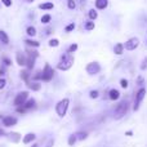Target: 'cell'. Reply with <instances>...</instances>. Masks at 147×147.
<instances>
[{"label":"cell","mask_w":147,"mask_h":147,"mask_svg":"<svg viewBox=\"0 0 147 147\" xmlns=\"http://www.w3.org/2000/svg\"><path fill=\"white\" fill-rule=\"evenodd\" d=\"M40 22L43 23V25H49V23L52 22V16L51 14H43L41 16V18H40Z\"/></svg>","instance_id":"cell-26"},{"label":"cell","mask_w":147,"mask_h":147,"mask_svg":"<svg viewBox=\"0 0 147 147\" xmlns=\"http://www.w3.org/2000/svg\"><path fill=\"white\" fill-rule=\"evenodd\" d=\"M74 63H75L74 54H69V53L62 54L59 62L57 63V70H59V71H69L74 66Z\"/></svg>","instance_id":"cell-1"},{"label":"cell","mask_w":147,"mask_h":147,"mask_svg":"<svg viewBox=\"0 0 147 147\" xmlns=\"http://www.w3.org/2000/svg\"><path fill=\"white\" fill-rule=\"evenodd\" d=\"M38 8H39L40 10H45V12H49V10L54 9V3H52V1H44V3H41V4H39Z\"/></svg>","instance_id":"cell-15"},{"label":"cell","mask_w":147,"mask_h":147,"mask_svg":"<svg viewBox=\"0 0 147 147\" xmlns=\"http://www.w3.org/2000/svg\"><path fill=\"white\" fill-rule=\"evenodd\" d=\"M9 35L5 32L4 30H0V43L4 44V45H8L9 44Z\"/></svg>","instance_id":"cell-22"},{"label":"cell","mask_w":147,"mask_h":147,"mask_svg":"<svg viewBox=\"0 0 147 147\" xmlns=\"http://www.w3.org/2000/svg\"><path fill=\"white\" fill-rule=\"evenodd\" d=\"M1 63L4 65L5 67H10L12 66V59H10L9 57H7V56H3L1 57Z\"/></svg>","instance_id":"cell-30"},{"label":"cell","mask_w":147,"mask_h":147,"mask_svg":"<svg viewBox=\"0 0 147 147\" xmlns=\"http://www.w3.org/2000/svg\"><path fill=\"white\" fill-rule=\"evenodd\" d=\"M75 136L78 138V141H84L88 138V133L83 132V130H79V132H75Z\"/></svg>","instance_id":"cell-27"},{"label":"cell","mask_w":147,"mask_h":147,"mask_svg":"<svg viewBox=\"0 0 147 147\" xmlns=\"http://www.w3.org/2000/svg\"><path fill=\"white\" fill-rule=\"evenodd\" d=\"M109 7V0H96L94 1V8L97 10H105Z\"/></svg>","instance_id":"cell-13"},{"label":"cell","mask_w":147,"mask_h":147,"mask_svg":"<svg viewBox=\"0 0 147 147\" xmlns=\"http://www.w3.org/2000/svg\"><path fill=\"white\" fill-rule=\"evenodd\" d=\"M20 78L22 79V80L26 83V85H27V84L31 81V71L25 67V69H22L20 71Z\"/></svg>","instance_id":"cell-11"},{"label":"cell","mask_w":147,"mask_h":147,"mask_svg":"<svg viewBox=\"0 0 147 147\" xmlns=\"http://www.w3.org/2000/svg\"><path fill=\"white\" fill-rule=\"evenodd\" d=\"M26 59H27L26 53H23V52H16V62H17L18 66L26 67Z\"/></svg>","instance_id":"cell-10"},{"label":"cell","mask_w":147,"mask_h":147,"mask_svg":"<svg viewBox=\"0 0 147 147\" xmlns=\"http://www.w3.org/2000/svg\"><path fill=\"white\" fill-rule=\"evenodd\" d=\"M147 94V90L145 86H141L140 89L137 90V93H136V97H134V105H133V110L134 111H138L141 107V103H142V101L145 99Z\"/></svg>","instance_id":"cell-4"},{"label":"cell","mask_w":147,"mask_h":147,"mask_svg":"<svg viewBox=\"0 0 147 147\" xmlns=\"http://www.w3.org/2000/svg\"><path fill=\"white\" fill-rule=\"evenodd\" d=\"M31 145H32V146H31V147H39V143H36V142L31 143Z\"/></svg>","instance_id":"cell-46"},{"label":"cell","mask_w":147,"mask_h":147,"mask_svg":"<svg viewBox=\"0 0 147 147\" xmlns=\"http://www.w3.org/2000/svg\"><path fill=\"white\" fill-rule=\"evenodd\" d=\"M18 119L16 116H12V115H8V116H4L1 119V124L4 125V128H13L14 125H17Z\"/></svg>","instance_id":"cell-9"},{"label":"cell","mask_w":147,"mask_h":147,"mask_svg":"<svg viewBox=\"0 0 147 147\" xmlns=\"http://www.w3.org/2000/svg\"><path fill=\"white\" fill-rule=\"evenodd\" d=\"M5 66H0V78H3V76L5 75Z\"/></svg>","instance_id":"cell-42"},{"label":"cell","mask_w":147,"mask_h":147,"mask_svg":"<svg viewBox=\"0 0 147 147\" xmlns=\"http://www.w3.org/2000/svg\"><path fill=\"white\" fill-rule=\"evenodd\" d=\"M41 75H43V71H41V70H36L35 74H31V80L41 81Z\"/></svg>","instance_id":"cell-25"},{"label":"cell","mask_w":147,"mask_h":147,"mask_svg":"<svg viewBox=\"0 0 147 147\" xmlns=\"http://www.w3.org/2000/svg\"><path fill=\"white\" fill-rule=\"evenodd\" d=\"M120 86H121L123 89H128V86H129V81H128L127 79H120Z\"/></svg>","instance_id":"cell-36"},{"label":"cell","mask_w":147,"mask_h":147,"mask_svg":"<svg viewBox=\"0 0 147 147\" xmlns=\"http://www.w3.org/2000/svg\"><path fill=\"white\" fill-rule=\"evenodd\" d=\"M67 8L70 10H74L76 8V0H67Z\"/></svg>","instance_id":"cell-34"},{"label":"cell","mask_w":147,"mask_h":147,"mask_svg":"<svg viewBox=\"0 0 147 147\" xmlns=\"http://www.w3.org/2000/svg\"><path fill=\"white\" fill-rule=\"evenodd\" d=\"M35 106H36V101L34 98H28L27 101L25 102V105H23V109L26 110V111H30V110H32V109H35Z\"/></svg>","instance_id":"cell-18"},{"label":"cell","mask_w":147,"mask_h":147,"mask_svg":"<svg viewBox=\"0 0 147 147\" xmlns=\"http://www.w3.org/2000/svg\"><path fill=\"white\" fill-rule=\"evenodd\" d=\"M89 98H92V99L99 98V90H97V89H92V90L89 92Z\"/></svg>","instance_id":"cell-32"},{"label":"cell","mask_w":147,"mask_h":147,"mask_svg":"<svg viewBox=\"0 0 147 147\" xmlns=\"http://www.w3.org/2000/svg\"><path fill=\"white\" fill-rule=\"evenodd\" d=\"M26 1H27V3H30V4H31V3H34V1H35V0H26Z\"/></svg>","instance_id":"cell-47"},{"label":"cell","mask_w":147,"mask_h":147,"mask_svg":"<svg viewBox=\"0 0 147 147\" xmlns=\"http://www.w3.org/2000/svg\"><path fill=\"white\" fill-rule=\"evenodd\" d=\"M59 40L58 39H56V38H52V39H49V41H48V45L51 47V48H57V47H59Z\"/></svg>","instance_id":"cell-29"},{"label":"cell","mask_w":147,"mask_h":147,"mask_svg":"<svg viewBox=\"0 0 147 147\" xmlns=\"http://www.w3.org/2000/svg\"><path fill=\"white\" fill-rule=\"evenodd\" d=\"M101 70H102L101 65H99V62H97V61L89 62V63L85 66V72L88 74V75H90V76L98 75V74L101 72Z\"/></svg>","instance_id":"cell-8"},{"label":"cell","mask_w":147,"mask_h":147,"mask_svg":"<svg viewBox=\"0 0 147 147\" xmlns=\"http://www.w3.org/2000/svg\"><path fill=\"white\" fill-rule=\"evenodd\" d=\"M136 84H137L138 86H142L143 84H145V78H143L142 75H138L137 76V80H136Z\"/></svg>","instance_id":"cell-35"},{"label":"cell","mask_w":147,"mask_h":147,"mask_svg":"<svg viewBox=\"0 0 147 147\" xmlns=\"http://www.w3.org/2000/svg\"><path fill=\"white\" fill-rule=\"evenodd\" d=\"M76 142H78V138H76L75 133H72L71 136H69V138H67V145H69L70 147H72Z\"/></svg>","instance_id":"cell-28"},{"label":"cell","mask_w":147,"mask_h":147,"mask_svg":"<svg viewBox=\"0 0 147 147\" xmlns=\"http://www.w3.org/2000/svg\"><path fill=\"white\" fill-rule=\"evenodd\" d=\"M54 143H56V140H54V138H49L48 142L45 143V146H44V147H53Z\"/></svg>","instance_id":"cell-39"},{"label":"cell","mask_w":147,"mask_h":147,"mask_svg":"<svg viewBox=\"0 0 147 147\" xmlns=\"http://www.w3.org/2000/svg\"><path fill=\"white\" fill-rule=\"evenodd\" d=\"M78 48H79V44L78 43H72L71 45L67 48V53H69V54H74L76 51H78Z\"/></svg>","instance_id":"cell-31"},{"label":"cell","mask_w":147,"mask_h":147,"mask_svg":"<svg viewBox=\"0 0 147 147\" xmlns=\"http://www.w3.org/2000/svg\"><path fill=\"white\" fill-rule=\"evenodd\" d=\"M16 109H17V112H18V114H22V115H23V114H26V112H27L25 109H23L22 106H20V107H16Z\"/></svg>","instance_id":"cell-40"},{"label":"cell","mask_w":147,"mask_h":147,"mask_svg":"<svg viewBox=\"0 0 147 147\" xmlns=\"http://www.w3.org/2000/svg\"><path fill=\"white\" fill-rule=\"evenodd\" d=\"M88 18L90 21H96L97 18H98V10L96 9V8H93V9H89L88 12Z\"/></svg>","instance_id":"cell-24"},{"label":"cell","mask_w":147,"mask_h":147,"mask_svg":"<svg viewBox=\"0 0 147 147\" xmlns=\"http://www.w3.org/2000/svg\"><path fill=\"white\" fill-rule=\"evenodd\" d=\"M143 65H141V70H146L147 69V57L145 59H143V62H142Z\"/></svg>","instance_id":"cell-41"},{"label":"cell","mask_w":147,"mask_h":147,"mask_svg":"<svg viewBox=\"0 0 147 147\" xmlns=\"http://www.w3.org/2000/svg\"><path fill=\"white\" fill-rule=\"evenodd\" d=\"M0 1H1V4L4 5V7H7V8H10L13 5L12 0H0Z\"/></svg>","instance_id":"cell-37"},{"label":"cell","mask_w":147,"mask_h":147,"mask_svg":"<svg viewBox=\"0 0 147 147\" xmlns=\"http://www.w3.org/2000/svg\"><path fill=\"white\" fill-rule=\"evenodd\" d=\"M125 136H127V137H132V136H133V130H127V132H125Z\"/></svg>","instance_id":"cell-44"},{"label":"cell","mask_w":147,"mask_h":147,"mask_svg":"<svg viewBox=\"0 0 147 147\" xmlns=\"http://www.w3.org/2000/svg\"><path fill=\"white\" fill-rule=\"evenodd\" d=\"M43 71V75H41V81L44 83H51L54 78V69L51 66L49 63L44 65V69L41 70Z\"/></svg>","instance_id":"cell-5"},{"label":"cell","mask_w":147,"mask_h":147,"mask_svg":"<svg viewBox=\"0 0 147 147\" xmlns=\"http://www.w3.org/2000/svg\"><path fill=\"white\" fill-rule=\"evenodd\" d=\"M25 44H26V47L27 48H39L40 47V43H39L38 40H34V39H31V38H28V39H26L25 40Z\"/></svg>","instance_id":"cell-19"},{"label":"cell","mask_w":147,"mask_h":147,"mask_svg":"<svg viewBox=\"0 0 147 147\" xmlns=\"http://www.w3.org/2000/svg\"><path fill=\"white\" fill-rule=\"evenodd\" d=\"M28 96H30L28 90H22V92H20L18 94H16L14 99H13V106H14V107L23 106V105H25V102L30 98Z\"/></svg>","instance_id":"cell-6"},{"label":"cell","mask_w":147,"mask_h":147,"mask_svg":"<svg viewBox=\"0 0 147 147\" xmlns=\"http://www.w3.org/2000/svg\"><path fill=\"white\" fill-rule=\"evenodd\" d=\"M27 86H28V89L32 92H39L41 89L40 81H30V83L27 84Z\"/></svg>","instance_id":"cell-20"},{"label":"cell","mask_w":147,"mask_h":147,"mask_svg":"<svg viewBox=\"0 0 147 147\" xmlns=\"http://www.w3.org/2000/svg\"><path fill=\"white\" fill-rule=\"evenodd\" d=\"M52 32H53V28H52V27H49V28H47V30H45V35H51Z\"/></svg>","instance_id":"cell-43"},{"label":"cell","mask_w":147,"mask_h":147,"mask_svg":"<svg viewBox=\"0 0 147 147\" xmlns=\"http://www.w3.org/2000/svg\"><path fill=\"white\" fill-rule=\"evenodd\" d=\"M4 136H7V134H5V130L0 128V137H4Z\"/></svg>","instance_id":"cell-45"},{"label":"cell","mask_w":147,"mask_h":147,"mask_svg":"<svg viewBox=\"0 0 147 147\" xmlns=\"http://www.w3.org/2000/svg\"><path fill=\"white\" fill-rule=\"evenodd\" d=\"M146 45H147V41H146Z\"/></svg>","instance_id":"cell-48"},{"label":"cell","mask_w":147,"mask_h":147,"mask_svg":"<svg viewBox=\"0 0 147 147\" xmlns=\"http://www.w3.org/2000/svg\"><path fill=\"white\" fill-rule=\"evenodd\" d=\"M84 28H85L86 31H93L94 28H96V22L94 21H85V23H84Z\"/></svg>","instance_id":"cell-23"},{"label":"cell","mask_w":147,"mask_h":147,"mask_svg":"<svg viewBox=\"0 0 147 147\" xmlns=\"http://www.w3.org/2000/svg\"><path fill=\"white\" fill-rule=\"evenodd\" d=\"M7 137H8V140H9L12 143H18L21 141V138H22L18 132H10Z\"/></svg>","instance_id":"cell-16"},{"label":"cell","mask_w":147,"mask_h":147,"mask_svg":"<svg viewBox=\"0 0 147 147\" xmlns=\"http://www.w3.org/2000/svg\"><path fill=\"white\" fill-rule=\"evenodd\" d=\"M76 28V25H75V22H71V23H69V25L65 27V32L66 34H70V32H72Z\"/></svg>","instance_id":"cell-33"},{"label":"cell","mask_w":147,"mask_h":147,"mask_svg":"<svg viewBox=\"0 0 147 147\" xmlns=\"http://www.w3.org/2000/svg\"><path fill=\"white\" fill-rule=\"evenodd\" d=\"M70 98H62L61 101H58L54 106V110H56V114L58 115V117H65L67 115V111H69L70 107Z\"/></svg>","instance_id":"cell-2"},{"label":"cell","mask_w":147,"mask_h":147,"mask_svg":"<svg viewBox=\"0 0 147 147\" xmlns=\"http://www.w3.org/2000/svg\"><path fill=\"white\" fill-rule=\"evenodd\" d=\"M35 140H36V134L35 133H32V132H30V133H27V134L23 136L22 143L23 145H31V143L35 142Z\"/></svg>","instance_id":"cell-12"},{"label":"cell","mask_w":147,"mask_h":147,"mask_svg":"<svg viewBox=\"0 0 147 147\" xmlns=\"http://www.w3.org/2000/svg\"><path fill=\"white\" fill-rule=\"evenodd\" d=\"M5 86H7V79H5V78H0V90H3Z\"/></svg>","instance_id":"cell-38"},{"label":"cell","mask_w":147,"mask_h":147,"mask_svg":"<svg viewBox=\"0 0 147 147\" xmlns=\"http://www.w3.org/2000/svg\"><path fill=\"white\" fill-rule=\"evenodd\" d=\"M140 44H141L140 38L133 36V38H129L124 43V49H125V51H128V52H133V51H136V49L140 47Z\"/></svg>","instance_id":"cell-7"},{"label":"cell","mask_w":147,"mask_h":147,"mask_svg":"<svg viewBox=\"0 0 147 147\" xmlns=\"http://www.w3.org/2000/svg\"><path fill=\"white\" fill-rule=\"evenodd\" d=\"M112 51H114V54L115 56H121L123 53H124V43H116L114 45V49H112Z\"/></svg>","instance_id":"cell-17"},{"label":"cell","mask_w":147,"mask_h":147,"mask_svg":"<svg viewBox=\"0 0 147 147\" xmlns=\"http://www.w3.org/2000/svg\"><path fill=\"white\" fill-rule=\"evenodd\" d=\"M120 97H121V94H120L119 89H116V88L110 89V92H109V98L111 99V101H119Z\"/></svg>","instance_id":"cell-14"},{"label":"cell","mask_w":147,"mask_h":147,"mask_svg":"<svg viewBox=\"0 0 147 147\" xmlns=\"http://www.w3.org/2000/svg\"><path fill=\"white\" fill-rule=\"evenodd\" d=\"M26 34H27L28 38L32 39L38 35V30H36L35 26H27V27H26Z\"/></svg>","instance_id":"cell-21"},{"label":"cell","mask_w":147,"mask_h":147,"mask_svg":"<svg viewBox=\"0 0 147 147\" xmlns=\"http://www.w3.org/2000/svg\"><path fill=\"white\" fill-rule=\"evenodd\" d=\"M128 111H129V103H128V102H125V101L120 102V103L116 105V107H115V111H114L115 120L123 119V117L128 114Z\"/></svg>","instance_id":"cell-3"}]
</instances>
